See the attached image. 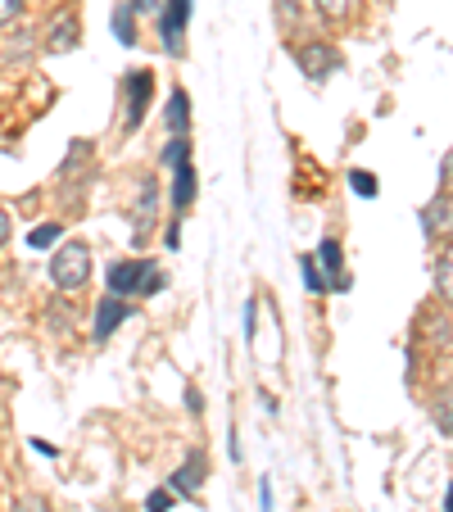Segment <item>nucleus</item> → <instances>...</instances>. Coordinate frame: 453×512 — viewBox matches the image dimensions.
Returning a JSON list of instances; mask_svg holds the SVG:
<instances>
[{"mask_svg": "<svg viewBox=\"0 0 453 512\" xmlns=\"http://www.w3.org/2000/svg\"><path fill=\"white\" fill-rule=\"evenodd\" d=\"M164 286V272L155 268V263H114L109 268V295H118V300H127V295H155V290Z\"/></svg>", "mask_w": 453, "mask_h": 512, "instance_id": "1", "label": "nucleus"}, {"mask_svg": "<svg viewBox=\"0 0 453 512\" xmlns=\"http://www.w3.org/2000/svg\"><path fill=\"white\" fill-rule=\"evenodd\" d=\"M50 277H55L59 290H82L91 277V250L82 241H68L55 250V259H50Z\"/></svg>", "mask_w": 453, "mask_h": 512, "instance_id": "2", "label": "nucleus"}, {"mask_svg": "<svg viewBox=\"0 0 453 512\" xmlns=\"http://www.w3.org/2000/svg\"><path fill=\"white\" fill-rule=\"evenodd\" d=\"M299 68H304V73H309L313 82H322V78H331V68L340 64V55L336 50L327 46V41H309V46H299Z\"/></svg>", "mask_w": 453, "mask_h": 512, "instance_id": "3", "label": "nucleus"}, {"mask_svg": "<svg viewBox=\"0 0 453 512\" xmlns=\"http://www.w3.org/2000/svg\"><path fill=\"white\" fill-rule=\"evenodd\" d=\"M150 87H155V78H150V73H127V82H123V96H127V132L141 123V109H145V100H150Z\"/></svg>", "mask_w": 453, "mask_h": 512, "instance_id": "4", "label": "nucleus"}, {"mask_svg": "<svg viewBox=\"0 0 453 512\" xmlns=\"http://www.w3.org/2000/svg\"><path fill=\"white\" fill-rule=\"evenodd\" d=\"M132 318V309H127V300H118V295H109V300H100V313H96V340H109L123 322Z\"/></svg>", "mask_w": 453, "mask_h": 512, "instance_id": "5", "label": "nucleus"}, {"mask_svg": "<svg viewBox=\"0 0 453 512\" xmlns=\"http://www.w3.org/2000/svg\"><path fill=\"white\" fill-rule=\"evenodd\" d=\"M186 19H191V0H168V10H164V46L173 50H182V28H186Z\"/></svg>", "mask_w": 453, "mask_h": 512, "instance_id": "6", "label": "nucleus"}, {"mask_svg": "<svg viewBox=\"0 0 453 512\" xmlns=\"http://www.w3.org/2000/svg\"><path fill=\"white\" fill-rule=\"evenodd\" d=\"M200 481H204V454H200V449H191V454H186V463L177 467L173 485L182 494H195V490H200Z\"/></svg>", "mask_w": 453, "mask_h": 512, "instance_id": "7", "label": "nucleus"}, {"mask_svg": "<svg viewBox=\"0 0 453 512\" xmlns=\"http://www.w3.org/2000/svg\"><path fill=\"white\" fill-rule=\"evenodd\" d=\"M177 177H173V204L177 209H186V204L195 200V168H191V159H177Z\"/></svg>", "mask_w": 453, "mask_h": 512, "instance_id": "8", "label": "nucleus"}, {"mask_svg": "<svg viewBox=\"0 0 453 512\" xmlns=\"http://www.w3.org/2000/svg\"><path fill=\"white\" fill-rule=\"evenodd\" d=\"M318 263H322V268H327V277H331V286H336V290H345V286H349V277H345V263H340V245H336V241H322Z\"/></svg>", "mask_w": 453, "mask_h": 512, "instance_id": "9", "label": "nucleus"}, {"mask_svg": "<svg viewBox=\"0 0 453 512\" xmlns=\"http://www.w3.org/2000/svg\"><path fill=\"white\" fill-rule=\"evenodd\" d=\"M73 46H78V23L68 19V14H59V23H55V32H50L46 50H50V55H64V50H73Z\"/></svg>", "mask_w": 453, "mask_h": 512, "instance_id": "10", "label": "nucleus"}, {"mask_svg": "<svg viewBox=\"0 0 453 512\" xmlns=\"http://www.w3.org/2000/svg\"><path fill=\"white\" fill-rule=\"evenodd\" d=\"M186 123H191V100H186V91H173V100H168V127L186 132Z\"/></svg>", "mask_w": 453, "mask_h": 512, "instance_id": "11", "label": "nucleus"}, {"mask_svg": "<svg viewBox=\"0 0 453 512\" xmlns=\"http://www.w3.org/2000/svg\"><path fill=\"white\" fill-rule=\"evenodd\" d=\"M114 28H118V41H123V46H132V41H136V23H132V5H118V14H114Z\"/></svg>", "mask_w": 453, "mask_h": 512, "instance_id": "12", "label": "nucleus"}, {"mask_svg": "<svg viewBox=\"0 0 453 512\" xmlns=\"http://www.w3.org/2000/svg\"><path fill=\"white\" fill-rule=\"evenodd\" d=\"M59 241V227H32V232H28V245H32V250H46V245H55Z\"/></svg>", "mask_w": 453, "mask_h": 512, "instance_id": "13", "label": "nucleus"}, {"mask_svg": "<svg viewBox=\"0 0 453 512\" xmlns=\"http://www.w3.org/2000/svg\"><path fill=\"white\" fill-rule=\"evenodd\" d=\"M299 268H304V286H309L313 295H327V281L318 277V263H313V259H304V263H299Z\"/></svg>", "mask_w": 453, "mask_h": 512, "instance_id": "14", "label": "nucleus"}, {"mask_svg": "<svg viewBox=\"0 0 453 512\" xmlns=\"http://www.w3.org/2000/svg\"><path fill=\"white\" fill-rule=\"evenodd\" d=\"M23 10H28V0H0V28H10Z\"/></svg>", "mask_w": 453, "mask_h": 512, "instance_id": "15", "label": "nucleus"}, {"mask_svg": "<svg viewBox=\"0 0 453 512\" xmlns=\"http://www.w3.org/2000/svg\"><path fill=\"white\" fill-rule=\"evenodd\" d=\"M318 10L327 14V19H345V14L354 10V0H318Z\"/></svg>", "mask_w": 453, "mask_h": 512, "instance_id": "16", "label": "nucleus"}, {"mask_svg": "<svg viewBox=\"0 0 453 512\" xmlns=\"http://www.w3.org/2000/svg\"><path fill=\"white\" fill-rule=\"evenodd\" d=\"M168 508H173V494L168 490H155L150 499H145V512H168Z\"/></svg>", "mask_w": 453, "mask_h": 512, "instance_id": "17", "label": "nucleus"}, {"mask_svg": "<svg viewBox=\"0 0 453 512\" xmlns=\"http://www.w3.org/2000/svg\"><path fill=\"white\" fill-rule=\"evenodd\" d=\"M349 182H354V191H358V195H367V200L376 195V177H372V173H354Z\"/></svg>", "mask_w": 453, "mask_h": 512, "instance_id": "18", "label": "nucleus"}, {"mask_svg": "<svg viewBox=\"0 0 453 512\" xmlns=\"http://www.w3.org/2000/svg\"><path fill=\"white\" fill-rule=\"evenodd\" d=\"M164 159H168V164H177V159H191V150H186V141H173L164 150Z\"/></svg>", "mask_w": 453, "mask_h": 512, "instance_id": "19", "label": "nucleus"}, {"mask_svg": "<svg viewBox=\"0 0 453 512\" xmlns=\"http://www.w3.org/2000/svg\"><path fill=\"white\" fill-rule=\"evenodd\" d=\"M14 512H50V503H46V499H23Z\"/></svg>", "mask_w": 453, "mask_h": 512, "instance_id": "20", "label": "nucleus"}, {"mask_svg": "<svg viewBox=\"0 0 453 512\" xmlns=\"http://www.w3.org/2000/svg\"><path fill=\"white\" fill-rule=\"evenodd\" d=\"M254 318H259V309H254V300H250V304H245V336H250V340H254Z\"/></svg>", "mask_w": 453, "mask_h": 512, "instance_id": "21", "label": "nucleus"}, {"mask_svg": "<svg viewBox=\"0 0 453 512\" xmlns=\"http://www.w3.org/2000/svg\"><path fill=\"white\" fill-rule=\"evenodd\" d=\"M5 241H10V213L0 209V245H5Z\"/></svg>", "mask_w": 453, "mask_h": 512, "instance_id": "22", "label": "nucleus"}, {"mask_svg": "<svg viewBox=\"0 0 453 512\" xmlns=\"http://www.w3.org/2000/svg\"><path fill=\"white\" fill-rule=\"evenodd\" d=\"M259 499H263V512H272V485L263 481V490H259Z\"/></svg>", "mask_w": 453, "mask_h": 512, "instance_id": "23", "label": "nucleus"}, {"mask_svg": "<svg viewBox=\"0 0 453 512\" xmlns=\"http://www.w3.org/2000/svg\"><path fill=\"white\" fill-rule=\"evenodd\" d=\"M136 10H159V0H136Z\"/></svg>", "mask_w": 453, "mask_h": 512, "instance_id": "24", "label": "nucleus"}]
</instances>
